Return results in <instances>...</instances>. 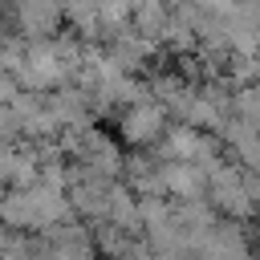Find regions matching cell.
<instances>
[{
	"mask_svg": "<svg viewBox=\"0 0 260 260\" xmlns=\"http://www.w3.org/2000/svg\"><path fill=\"white\" fill-rule=\"evenodd\" d=\"M102 49H106V57H110L118 69H126V73H138V69H142V65H146V61H150V57H154L162 45L146 41L142 32H134V28L126 24L122 32L106 37V45H102Z\"/></svg>",
	"mask_w": 260,
	"mask_h": 260,
	"instance_id": "cell-6",
	"label": "cell"
},
{
	"mask_svg": "<svg viewBox=\"0 0 260 260\" xmlns=\"http://www.w3.org/2000/svg\"><path fill=\"white\" fill-rule=\"evenodd\" d=\"M232 114L244 118V122H252V126H260V81L232 89Z\"/></svg>",
	"mask_w": 260,
	"mask_h": 260,
	"instance_id": "cell-12",
	"label": "cell"
},
{
	"mask_svg": "<svg viewBox=\"0 0 260 260\" xmlns=\"http://www.w3.org/2000/svg\"><path fill=\"white\" fill-rule=\"evenodd\" d=\"M256 240H260V211H256Z\"/></svg>",
	"mask_w": 260,
	"mask_h": 260,
	"instance_id": "cell-16",
	"label": "cell"
},
{
	"mask_svg": "<svg viewBox=\"0 0 260 260\" xmlns=\"http://www.w3.org/2000/svg\"><path fill=\"white\" fill-rule=\"evenodd\" d=\"M89 236H93V248H98V256H126L130 252V244L138 240V236H130L126 228H118V223H110V219H98V223H89Z\"/></svg>",
	"mask_w": 260,
	"mask_h": 260,
	"instance_id": "cell-11",
	"label": "cell"
},
{
	"mask_svg": "<svg viewBox=\"0 0 260 260\" xmlns=\"http://www.w3.org/2000/svg\"><path fill=\"white\" fill-rule=\"evenodd\" d=\"M154 150H158L162 162H195L203 171H211L223 158V142L211 130H195V126H183V122L167 126L162 138L154 142Z\"/></svg>",
	"mask_w": 260,
	"mask_h": 260,
	"instance_id": "cell-1",
	"label": "cell"
},
{
	"mask_svg": "<svg viewBox=\"0 0 260 260\" xmlns=\"http://www.w3.org/2000/svg\"><path fill=\"white\" fill-rule=\"evenodd\" d=\"M244 195L260 207V171H244Z\"/></svg>",
	"mask_w": 260,
	"mask_h": 260,
	"instance_id": "cell-15",
	"label": "cell"
},
{
	"mask_svg": "<svg viewBox=\"0 0 260 260\" xmlns=\"http://www.w3.org/2000/svg\"><path fill=\"white\" fill-rule=\"evenodd\" d=\"M110 260H126V256H110Z\"/></svg>",
	"mask_w": 260,
	"mask_h": 260,
	"instance_id": "cell-17",
	"label": "cell"
},
{
	"mask_svg": "<svg viewBox=\"0 0 260 260\" xmlns=\"http://www.w3.org/2000/svg\"><path fill=\"white\" fill-rule=\"evenodd\" d=\"M211 207H215V215H223V219H236V223H248V219H256V203L244 195V171L236 167V162H228V158H219L211 171H207V195H203Z\"/></svg>",
	"mask_w": 260,
	"mask_h": 260,
	"instance_id": "cell-2",
	"label": "cell"
},
{
	"mask_svg": "<svg viewBox=\"0 0 260 260\" xmlns=\"http://www.w3.org/2000/svg\"><path fill=\"white\" fill-rule=\"evenodd\" d=\"M167 126H171V118H167V110H162L154 98H138V102L122 106V118H118L122 142L134 146V150H150V146L162 138Z\"/></svg>",
	"mask_w": 260,
	"mask_h": 260,
	"instance_id": "cell-3",
	"label": "cell"
},
{
	"mask_svg": "<svg viewBox=\"0 0 260 260\" xmlns=\"http://www.w3.org/2000/svg\"><path fill=\"white\" fill-rule=\"evenodd\" d=\"M69 171H73V179H69V187H65V199H69L73 215H81L85 223H98V219H106V207H110V187H114V179L81 175L77 167H69Z\"/></svg>",
	"mask_w": 260,
	"mask_h": 260,
	"instance_id": "cell-5",
	"label": "cell"
},
{
	"mask_svg": "<svg viewBox=\"0 0 260 260\" xmlns=\"http://www.w3.org/2000/svg\"><path fill=\"white\" fill-rule=\"evenodd\" d=\"M8 16H12V28L24 41H45V37L61 32V24H65V0H16L8 8Z\"/></svg>",
	"mask_w": 260,
	"mask_h": 260,
	"instance_id": "cell-4",
	"label": "cell"
},
{
	"mask_svg": "<svg viewBox=\"0 0 260 260\" xmlns=\"http://www.w3.org/2000/svg\"><path fill=\"white\" fill-rule=\"evenodd\" d=\"M0 142H24L20 118L12 114V106H0Z\"/></svg>",
	"mask_w": 260,
	"mask_h": 260,
	"instance_id": "cell-13",
	"label": "cell"
},
{
	"mask_svg": "<svg viewBox=\"0 0 260 260\" xmlns=\"http://www.w3.org/2000/svg\"><path fill=\"white\" fill-rule=\"evenodd\" d=\"M16 93H20V85H16V77L0 69V106H8V102H12Z\"/></svg>",
	"mask_w": 260,
	"mask_h": 260,
	"instance_id": "cell-14",
	"label": "cell"
},
{
	"mask_svg": "<svg viewBox=\"0 0 260 260\" xmlns=\"http://www.w3.org/2000/svg\"><path fill=\"white\" fill-rule=\"evenodd\" d=\"M158 158L154 154H130L122 158V183L134 191V195H162V175H158Z\"/></svg>",
	"mask_w": 260,
	"mask_h": 260,
	"instance_id": "cell-8",
	"label": "cell"
},
{
	"mask_svg": "<svg viewBox=\"0 0 260 260\" xmlns=\"http://www.w3.org/2000/svg\"><path fill=\"white\" fill-rule=\"evenodd\" d=\"M158 175H162V195L175 199V203L179 199H203L207 195V171L195 167V162H162Z\"/></svg>",
	"mask_w": 260,
	"mask_h": 260,
	"instance_id": "cell-7",
	"label": "cell"
},
{
	"mask_svg": "<svg viewBox=\"0 0 260 260\" xmlns=\"http://www.w3.org/2000/svg\"><path fill=\"white\" fill-rule=\"evenodd\" d=\"M0 191H4V183H0Z\"/></svg>",
	"mask_w": 260,
	"mask_h": 260,
	"instance_id": "cell-18",
	"label": "cell"
},
{
	"mask_svg": "<svg viewBox=\"0 0 260 260\" xmlns=\"http://www.w3.org/2000/svg\"><path fill=\"white\" fill-rule=\"evenodd\" d=\"M167 24H171V4L167 0H138L134 12H130V28L142 32L146 41H154V45H162Z\"/></svg>",
	"mask_w": 260,
	"mask_h": 260,
	"instance_id": "cell-9",
	"label": "cell"
},
{
	"mask_svg": "<svg viewBox=\"0 0 260 260\" xmlns=\"http://www.w3.org/2000/svg\"><path fill=\"white\" fill-rule=\"evenodd\" d=\"M106 219H110V223H118V228H126L130 236H142V223H138V195H134L122 179H114V187H110Z\"/></svg>",
	"mask_w": 260,
	"mask_h": 260,
	"instance_id": "cell-10",
	"label": "cell"
}]
</instances>
